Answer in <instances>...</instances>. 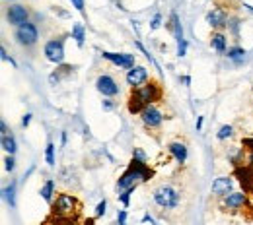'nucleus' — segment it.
Here are the masks:
<instances>
[{
  "label": "nucleus",
  "mask_w": 253,
  "mask_h": 225,
  "mask_svg": "<svg viewBox=\"0 0 253 225\" xmlns=\"http://www.w3.org/2000/svg\"><path fill=\"white\" fill-rule=\"evenodd\" d=\"M203 123H205V117H199V119H197V130L203 129Z\"/></svg>",
  "instance_id": "79ce46f5"
},
{
  "label": "nucleus",
  "mask_w": 253,
  "mask_h": 225,
  "mask_svg": "<svg viewBox=\"0 0 253 225\" xmlns=\"http://www.w3.org/2000/svg\"><path fill=\"white\" fill-rule=\"evenodd\" d=\"M4 169H6L8 173H12V171L16 169V160H14V156H6V158H4Z\"/></svg>",
  "instance_id": "cd10ccee"
},
{
  "label": "nucleus",
  "mask_w": 253,
  "mask_h": 225,
  "mask_svg": "<svg viewBox=\"0 0 253 225\" xmlns=\"http://www.w3.org/2000/svg\"><path fill=\"white\" fill-rule=\"evenodd\" d=\"M72 39L76 41L78 47H84V41H86V28L82 24H74L72 26Z\"/></svg>",
  "instance_id": "4be33fe9"
},
{
  "label": "nucleus",
  "mask_w": 253,
  "mask_h": 225,
  "mask_svg": "<svg viewBox=\"0 0 253 225\" xmlns=\"http://www.w3.org/2000/svg\"><path fill=\"white\" fill-rule=\"evenodd\" d=\"M126 84L132 88V90H136V88H140V86H144L146 82H148V70L144 68V66H134V68H130V70H126V76H125Z\"/></svg>",
  "instance_id": "9b49d317"
},
{
  "label": "nucleus",
  "mask_w": 253,
  "mask_h": 225,
  "mask_svg": "<svg viewBox=\"0 0 253 225\" xmlns=\"http://www.w3.org/2000/svg\"><path fill=\"white\" fill-rule=\"evenodd\" d=\"M84 225H95V220L94 218H90V220H86V222H84Z\"/></svg>",
  "instance_id": "49530a36"
},
{
  "label": "nucleus",
  "mask_w": 253,
  "mask_h": 225,
  "mask_svg": "<svg viewBox=\"0 0 253 225\" xmlns=\"http://www.w3.org/2000/svg\"><path fill=\"white\" fill-rule=\"evenodd\" d=\"M232 189H234L232 177H218V179H214L212 185H211V193L214 194V196H220V198H224L226 194L232 193Z\"/></svg>",
  "instance_id": "4468645a"
},
{
  "label": "nucleus",
  "mask_w": 253,
  "mask_h": 225,
  "mask_svg": "<svg viewBox=\"0 0 253 225\" xmlns=\"http://www.w3.org/2000/svg\"><path fill=\"white\" fill-rule=\"evenodd\" d=\"M148 222H150L152 225H156V222H154V220H152L150 216H144V218H142V224H148Z\"/></svg>",
  "instance_id": "37998d69"
},
{
  "label": "nucleus",
  "mask_w": 253,
  "mask_h": 225,
  "mask_svg": "<svg viewBox=\"0 0 253 225\" xmlns=\"http://www.w3.org/2000/svg\"><path fill=\"white\" fill-rule=\"evenodd\" d=\"M169 30L173 32V37H175L177 43L185 41V37H183V28H181V22H179V16H177L175 12H171V24H169Z\"/></svg>",
  "instance_id": "a211bd4d"
},
{
  "label": "nucleus",
  "mask_w": 253,
  "mask_h": 225,
  "mask_svg": "<svg viewBox=\"0 0 253 225\" xmlns=\"http://www.w3.org/2000/svg\"><path fill=\"white\" fill-rule=\"evenodd\" d=\"M246 204H248V194L246 193H230L222 198V208L232 210V212L242 210Z\"/></svg>",
  "instance_id": "ddd939ff"
},
{
  "label": "nucleus",
  "mask_w": 253,
  "mask_h": 225,
  "mask_svg": "<svg viewBox=\"0 0 253 225\" xmlns=\"http://www.w3.org/2000/svg\"><path fill=\"white\" fill-rule=\"evenodd\" d=\"M236 177L240 179V183L246 187V191H250V189H253V169L252 167H236Z\"/></svg>",
  "instance_id": "dca6fc26"
},
{
  "label": "nucleus",
  "mask_w": 253,
  "mask_h": 225,
  "mask_svg": "<svg viewBox=\"0 0 253 225\" xmlns=\"http://www.w3.org/2000/svg\"><path fill=\"white\" fill-rule=\"evenodd\" d=\"M117 224L126 225V212L125 210H119V212H117Z\"/></svg>",
  "instance_id": "4c0bfd02"
},
{
  "label": "nucleus",
  "mask_w": 253,
  "mask_h": 225,
  "mask_svg": "<svg viewBox=\"0 0 253 225\" xmlns=\"http://www.w3.org/2000/svg\"><path fill=\"white\" fill-rule=\"evenodd\" d=\"M6 20H8L10 26L20 28V26H24V24L30 22V10L26 6H22V4H12L6 10Z\"/></svg>",
  "instance_id": "0eeeda50"
},
{
  "label": "nucleus",
  "mask_w": 253,
  "mask_h": 225,
  "mask_svg": "<svg viewBox=\"0 0 253 225\" xmlns=\"http://www.w3.org/2000/svg\"><path fill=\"white\" fill-rule=\"evenodd\" d=\"M78 200L74 194L61 193L57 196V200L53 202V214L57 218H74V214L78 212Z\"/></svg>",
  "instance_id": "20e7f679"
},
{
  "label": "nucleus",
  "mask_w": 253,
  "mask_h": 225,
  "mask_svg": "<svg viewBox=\"0 0 253 225\" xmlns=\"http://www.w3.org/2000/svg\"><path fill=\"white\" fill-rule=\"evenodd\" d=\"M101 107H103V111H113L115 109V101L111 97H105L103 103H101Z\"/></svg>",
  "instance_id": "72a5a7b5"
},
{
  "label": "nucleus",
  "mask_w": 253,
  "mask_h": 225,
  "mask_svg": "<svg viewBox=\"0 0 253 225\" xmlns=\"http://www.w3.org/2000/svg\"><path fill=\"white\" fill-rule=\"evenodd\" d=\"M10 2H14V0H10Z\"/></svg>",
  "instance_id": "09e8293b"
},
{
  "label": "nucleus",
  "mask_w": 253,
  "mask_h": 225,
  "mask_svg": "<svg viewBox=\"0 0 253 225\" xmlns=\"http://www.w3.org/2000/svg\"><path fill=\"white\" fill-rule=\"evenodd\" d=\"M248 167L253 169V150H250V156H248Z\"/></svg>",
  "instance_id": "a19ab883"
},
{
  "label": "nucleus",
  "mask_w": 253,
  "mask_h": 225,
  "mask_svg": "<svg viewBox=\"0 0 253 225\" xmlns=\"http://www.w3.org/2000/svg\"><path fill=\"white\" fill-rule=\"evenodd\" d=\"M244 8H248V10H250V12L253 14V6H252V4H244Z\"/></svg>",
  "instance_id": "de8ad7c7"
},
{
  "label": "nucleus",
  "mask_w": 253,
  "mask_h": 225,
  "mask_svg": "<svg viewBox=\"0 0 253 225\" xmlns=\"http://www.w3.org/2000/svg\"><path fill=\"white\" fill-rule=\"evenodd\" d=\"M228 59L232 63H236V64H242L246 61V49L244 47H232V49H228Z\"/></svg>",
  "instance_id": "412c9836"
},
{
  "label": "nucleus",
  "mask_w": 253,
  "mask_h": 225,
  "mask_svg": "<svg viewBox=\"0 0 253 225\" xmlns=\"http://www.w3.org/2000/svg\"><path fill=\"white\" fill-rule=\"evenodd\" d=\"M32 113H26V115H24V117H22V127H24V129H28V127H30V123H32Z\"/></svg>",
  "instance_id": "58836bf2"
},
{
  "label": "nucleus",
  "mask_w": 253,
  "mask_h": 225,
  "mask_svg": "<svg viewBox=\"0 0 253 225\" xmlns=\"http://www.w3.org/2000/svg\"><path fill=\"white\" fill-rule=\"evenodd\" d=\"M207 24H209L212 30L220 32L224 28H228L230 20H228V14H226L222 8H212V10L207 14Z\"/></svg>",
  "instance_id": "f8f14e48"
},
{
  "label": "nucleus",
  "mask_w": 253,
  "mask_h": 225,
  "mask_svg": "<svg viewBox=\"0 0 253 225\" xmlns=\"http://www.w3.org/2000/svg\"><path fill=\"white\" fill-rule=\"evenodd\" d=\"M140 121H142V125H144L146 129L154 130V129H158V127H162V123H164V113L160 111L156 105H148L146 109H142Z\"/></svg>",
  "instance_id": "1a4fd4ad"
},
{
  "label": "nucleus",
  "mask_w": 253,
  "mask_h": 225,
  "mask_svg": "<svg viewBox=\"0 0 253 225\" xmlns=\"http://www.w3.org/2000/svg\"><path fill=\"white\" fill-rule=\"evenodd\" d=\"M150 177H152V169H150L144 161L132 160L128 163L126 171L119 177V181H117V191L123 193L126 189L136 187L138 183H148Z\"/></svg>",
  "instance_id": "f257e3e1"
},
{
  "label": "nucleus",
  "mask_w": 253,
  "mask_h": 225,
  "mask_svg": "<svg viewBox=\"0 0 253 225\" xmlns=\"http://www.w3.org/2000/svg\"><path fill=\"white\" fill-rule=\"evenodd\" d=\"M55 150H57V146L53 144V142H49L47 144V148H45V161H47V165L49 167H55Z\"/></svg>",
  "instance_id": "b1692460"
},
{
  "label": "nucleus",
  "mask_w": 253,
  "mask_h": 225,
  "mask_svg": "<svg viewBox=\"0 0 253 225\" xmlns=\"http://www.w3.org/2000/svg\"><path fill=\"white\" fill-rule=\"evenodd\" d=\"M57 218V216H55ZM55 225H78L76 218H57L55 220Z\"/></svg>",
  "instance_id": "c85d7f7f"
},
{
  "label": "nucleus",
  "mask_w": 253,
  "mask_h": 225,
  "mask_svg": "<svg viewBox=\"0 0 253 225\" xmlns=\"http://www.w3.org/2000/svg\"><path fill=\"white\" fill-rule=\"evenodd\" d=\"M134 189H136V187H132V189H126V191H123V193L119 194V202H121L123 206H128V202H130V194L134 193Z\"/></svg>",
  "instance_id": "a878e982"
},
{
  "label": "nucleus",
  "mask_w": 253,
  "mask_h": 225,
  "mask_svg": "<svg viewBox=\"0 0 253 225\" xmlns=\"http://www.w3.org/2000/svg\"><path fill=\"white\" fill-rule=\"evenodd\" d=\"M59 82H61V74H59V72L55 70V72H53V74L49 76V84H51V86H57Z\"/></svg>",
  "instance_id": "e433bc0d"
},
{
  "label": "nucleus",
  "mask_w": 253,
  "mask_h": 225,
  "mask_svg": "<svg viewBox=\"0 0 253 225\" xmlns=\"http://www.w3.org/2000/svg\"><path fill=\"white\" fill-rule=\"evenodd\" d=\"M136 47H138V49H140V51L144 53V57H146V59H148V61H150L152 64H154V66H156V68H158V64H156V61H154V57L150 55V51H146V49H144V45H142L140 41H136Z\"/></svg>",
  "instance_id": "7c9ffc66"
},
{
  "label": "nucleus",
  "mask_w": 253,
  "mask_h": 225,
  "mask_svg": "<svg viewBox=\"0 0 253 225\" xmlns=\"http://www.w3.org/2000/svg\"><path fill=\"white\" fill-rule=\"evenodd\" d=\"M162 92H160L158 84H144L136 90L130 92L128 97V113L134 115V113H142V109H146L148 105H154V101H158Z\"/></svg>",
  "instance_id": "f03ea898"
},
{
  "label": "nucleus",
  "mask_w": 253,
  "mask_h": 225,
  "mask_svg": "<svg viewBox=\"0 0 253 225\" xmlns=\"http://www.w3.org/2000/svg\"><path fill=\"white\" fill-rule=\"evenodd\" d=\"M0 57H2V61H6V63H10V64L14 66V68H18V63H16V61H14V59H12V57L6 53V49H4V47L0 49Z\"/></svg>",
  "instance_id": "2f4dec72"
},
{
  "label": "nucleus",
  "mask_w": 253,
  "mask_h": 225,
  "mask_svg": "<svg viewBox=\"0 0 253 225\" xmlns=\"http://www.w3.org/2000/svg\"><path fill=\"white\" fill-rule=\"evenodd\" d=\"M2 196H4V200L10 204V208H14V206H16V183H10L8 187H4Z\"/></svg>",
  "instance_id": "5701e85b"
},
{
  "label": "nucleus",
  "mask_w": 253,
  "mask_h": 225,
  "mask_svg": "<svg viewBox=\"0 0 253 225\" xmlns=\"http://www.w3.org/2000/svg\"><path fill=\"white\" fill-rule=\"evenodd\" d=\"M168 152L175 160V163H179V165H183L187 161V158H189V150H187V146L183 142H171L168 146Z\"/></svg>",
  "instance_id": "2eb2a0df"
},
{
  "label": "nucleus",
  "mask_w": 253,
  "mask_h": 225,
  "mask_svg": "<svg viewBox=\"0 0 253 225\" xmlns=\"http://www.w3.org/2000/svg\"><path fill=\"white\" fill-rule=\"evenodd\" d=\"M14 37H16V41H18L22 47H33V45L37 43V39H39V30H37L35 24L28 22V24L16 28Z\"/></svg>",
  "instance_id": "423d86ee"
},
{
  "label": "nucleus",
  "mask_w": 253,
  "mask_h": 225,
  "mask_svg": "<svg viewBox=\"0 0 253 225\" xmlns=\"http://www.w3.org/2000/svg\"><path fill=\"white\" fill-rule=\"evenodd\" d=\"M107 212V200H101L97 206H95V218H103Z\"/></svg>",
  "instance_id": "bb28decb"
},
{
  "label": "nucleus",
  "mask_w": 253,
  "mask_h": 225,
  "mask_svg": "<svg viewBox=\"0 0 253 225\" xmlns=\"http://www.w3.org/2000/svg\"><path fill=\"white\" fill-rule=\"evenodd\" d=\"M211 47L218 53V55H224L228 51V37L222 32H214L212 37H211Z\"/></svg>",
  "instance_id": "f3484780"
},
{
  "label": "nucleus",
  "mask_w": 253,
  "mask_h": 225,
  "mask_svg": "<svg viewBox=\"0 0 253 225\" xmlns=\"http://www.w3.org/2000/svg\"><path fill=\"white\" fill-rule=\"evenodd\" d=\"M43 55L49 63L61 66L64 63V55H66L64 53V41L63 39H49L43 47Z\"/></svg>",
  "instance_id": "39448f33"
},
{
  "label": "nucleus",
  "mask_w": 253,
  "mask_h": 225,
  "mask_svg": "<svg viewBox=\"0 0 253 225\" xmlns=\"http://www.w3.org/2000/svg\"><path fill=\"white\" fill-rule=\"evenodd\" d=\"M0 130H2V136L10 134V132H8V125H6V121H0Z\"/></svg>",
  "instance_id": "ea45409f"
},
{
  "label": "nucleus",
  "mask_w": 253,
  "mask_h": 225,
  "mask_svg": "<svg viewBox=\"0 0 253 225\" xmlns=\"http://www.w3.org/2000/svg\"><path fill=\"white\" fill-rule=\"evenodd\" d=\"M0 144H2V150L6 152V156H14L18 152V142H16V138L12 134L2 136V142Z\"/></svg>",
  "instance_id": "6ab92c4d"
},
{
  "label": "nucleus",
  "mask_w": 253,
  "mask_h": 225,
  "mask_svg": "<svg viewBox=\"0 0 253 225\" xmlns=\"http://www.w3.org/2000/svg\"><path fill=\"white\" fill-rule=\"evenodd\" d=\"M39 194H41V198H43L45 202L51 204V202H53V194H55V181H53V179H47L45 185L41 187Z\"/></svg>",
  "instance_id": "aec40b11"
},
{
  "label": "nucleus",
  "mask_w": 253,
  "mask_h": 225,
  "mask_svg": "<svg viewBox=\"0 0 253 225\" xmlns=\"http://www.w3.org/2000/svg\"><path fill=\"white\" fill-rule=\"evenodd\" d=\"M61 144H66V132H61Z\"/></svg>",
  "instance_id": "c03bdc74"
},
{
  "label": "nucleus",
  "mask_w": 253,
  "mask_h": 225,
  "mask_svg": "<svg viewBox=\"0 0 253 225\" xmlns=\"http://www.w3.org/2000/svg\"><path fill=\"white\" fill-rule=\"evenodd\" d=\"M160 26H162V14L156 12V14L152 16V20H150V30L154 32V30H158Z\"/></svg>",
  "instance_id": "c756f323"
},
{
  "label": "nucleus",
  "mask_w": 253,
  "mask_h": 225,
  "mask_svg": "<svg viewBox=\"0 0 253 225\" xmlns=\"http://www.w3.org/2000/svg\"><path fill=\"white\" fill-rule=\"evenodd\" d=\"M70 2H72V6H74L80 14H84V8H86V2H84V0H70Z\"/></svg>",
  "instance_id": "c9c22d12"
},
{
  "label": "nucleus",
  "mask_w": 253,
  "mask_h": 225,
  "mask_svg": "<svg viewBox=\"0 0 253 225\" xmlns=\"http://www.w3.org/2000/svg\"><path fill=\"white\" fill-rule=\"evenodd\" d=\"M232 136H234V127H232V125H224V127H220V130L216 132V138H218L220 142L232 138Z\"/></svg>",
  "instance_id": "393cba45"
},
{
  "label": "nucleus",
  "mask_w": 253,
  "mask_h": 225,
  "mask_svg": "<svg viewBox=\"0 0 253 225\" xmlns=\"http://www.w3.org/2000/svg\"><path fill=\"white\" fill-rule=\"evenodd\" d=\"M95 90L103 97H115L119 94V84L115 82L113 76L101 74V76H97V80H95Z\"/></svg>",
  "instance_id": "9d476101"
},
{
  "label": "nucleus",
  "mask_w": 253,
  "mask_h": 225,
  "mask_svg": "<svg viewBox=\"0 0 253 225\" xmlns=\"http://www.w3.org/2000/svg\"><path fill=\"white\" fill-rule=\"evenodd\" d=\"M152 200L162 210H175L179 206L181 196H179V191L173 189L171 185H160L152 191Z\"/></svg>",
  "instance_id": "7ed1b4c3"
},
{
  "label": "nucleus",
  "mask_w": 253,
  "mask_h": 225,
  "mask_svg": "<svg viewBox=\"0 0 253 225\" xmlns=\"http://www.w3.org/2000/svg\"><path fill=\"white\" fill-rule=\"evenodd\" d=\"M132 160H138V161H144V163H146V154H144L142 150L134 148V150H132Z\"/></svg>",
  "instance_id": "f704fd0d"
},
{
  "label": "nucleus",
  "mask_w": 253,
  "mask_h": 225,
  "mask_svg": "<svg viewBox=\"0 0 253 225\" xmlns=\"http://www.w3.org/2000/svg\"><path fill=\"white\" fill-rule=\"evenodd\" d=\"M183 84H185V86H191V78H189V76H183Z\"/></svg>",
  "instance_id": "a18cd8bd"
},
{
  "label": "nucleus",
  "mask_w": 253,
  "mask_h": 225,
  "mask_svg": "<svg viewBox=\"0 0 253 225\" xmlns=\"http://www.w3.org/2000/svg\"><path fill=\"white\" fill-rule=\"evenodd\" d=\"M101 57L105 61H109L111 64L123 68V70H130V68L136 66V57L130 55V53H109V51H103Z\"/></svg>",
  "instance_id": "6e6552de"
},
{
  "label": "nucleus",
  "mask_w": 253,
  "mask_h": 225,
  "mask_svg": "<svg viewBox=\"0 0 253 225\" xmlns=\"http://www.w3.org/2000/svg\"><path fill=\"white\" fill-rule=\"evenodd\" d=\"M185 55H187V41H181V43H177V57L183 59Z\"/></svg>",
  "instance_id": "473e14b6"
}]
</instances>
